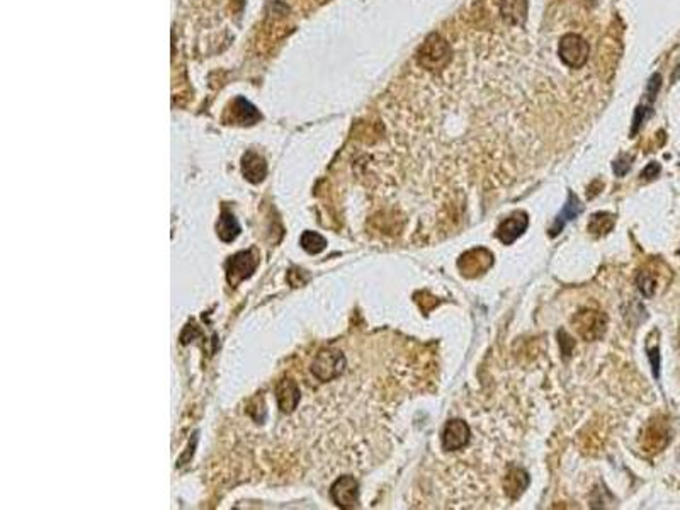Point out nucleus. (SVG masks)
<instances>
[{
  "label": "nucleus",
  "instance_id": "nucleus-1",
  "mask_svg": "<svg viewBox=\"0 0 680 510\" xmlns=\"http://www.w3.org/2000/svg\"><path fill=\"white\" fill-rule=\"evenodd\" d=\"M451 45L437 32L427 36L426 41L417 51V61H419L420 67L429 70V72H441L451 63Z\"/></svg>",
  "mask_w": 680,
  "mask_h": 510
},
{
  "label": "nucleus",
  "instance_id": "nucleus-2",
  "mask_svg": "<svg viewBox=\"0 0 680 510\" xmlns=\"http://www.w3.org/2000/svg\"><path fill=\"white\" fill-rule=\"evenodd\" d=\"M588 53H590V48L582 36L570 32L559 39L558 55L566 67L582 68L587 63Z\"/></svg>",
  "mask_w": 680,
  "mask_h": 510
},
{
  "label": "nucleus",
  "instance_id": "nucleus-15",
  "mask_svg": "<svg viewBox=\"0 0 680 510\" xmlns=\"http://www.w3.org/2000/svg\"><path fill=\"white\" fill-rule=\"evenodd\" d=\"M668 431L663 424L650 425L645 434V447L646 451H658L667 446Z\"/></svg>",
  "mask_w": 680,
  "mask_h": 510
},
{
  "label": "nucleus",
  "instance_id": "nucleus-6",
  "mask_svg": "<svg viewBox=\"0 0 680 510\" xmlns=\"http://www.w3.org/2000/svg\"><path fill=\"white\" fill-rule=\"evenodd\" d=\"M468 442H470V427L466 422L459 418L449 420L442 431V449L458 451L463 449Z\"/></svg>",
  "mask_w": 680,
  "mask_h": 510
},
{
  "label": "nucleus",
  "instance_id": "nucleus-21",
  "mask_svg": "<svg viewBox=\"0 0 680 510\" xmlns=\"http://www.w3.org/2000/svg\"><path fill=\"white\" fill-rule=\"evenodd\" d=\"M646 351H648L650 362H652L653 376L658 377L660 376V349H658V346H655V347H648Z\"/></svg>",
  "mask_w": 680,
  "mask_h": 510
},
{
  "label": "nucleus",
  "instance_id": "nucleus-20",
  "mask_svg": "<svg viewBox=\"0 0 680 510\" xmlns=\"http://www.w3.org/2000/svg\"><path fill=\"white\" fill-rule=\"evenodd\" d=\"M650 115H652V109H650V108H638V109H636L634 119H632L631 135H636V131L639 130V126H641L643 121H645L646 117H648Z\"/></svg>",
  "mask_w": 680,
  "mask_h": 510
},
{
  "label": "nucleus",
  "instance_id": "nucleus-16",
  "mask_svg": "<svg viewBox=\"0 0 680 510\" xmlns=\"http://www.w3.org/2000/svg\"><path fill=\"white\" fill-rule=\"evenodd\" d=\"M217 228H218L219 238H221L223 242L235 240L237 235L240 233L239 222H237V219L233 218V215H230V213H226V211L223 213L221 218H219Z\"/></svg>",
  "mask_w": 680,
  "mask_h": 510
},
{
  "label": "nucleus",
  "instance_id": "nucleus-10",
  "mask_svg": "<svg viewBox=\"0 0 680 510\" xmlns=\"http://www.w3.org/2000/svg\"><path fill=\"white\" fill-rule=\"evenodd\" d=\"M582 211H583V204L580 203V199L575 196V194L570 193L568 201H566L565 206H563L561 211H559V215L557 216V219H554V223L551 225V228H550L551 237H558V235L561 233V230L566 226V223H570L572 219H575Z\"/></svg>",
  "mask_w": 680,
  "mask_h": 510
},
{
  "label": "nucleus",
  "instance_id": "nucleus-11",
  "mask_svg": "<svg viewBox=\"0 0 680 510\" xmlns=\"http://www.w3.org/2000/svg\"><path fill=\"white\" fill-rule=\"evenodd\" d=\"M500 14L503 21L512 26H522L528 17V2L526 0H502Z\"/></svg>",
  "mask_w": 680,
  "mask_h": 510
},
{
  "label": "nucleus",
  "instance_id": "nucleus-8",
  "mask_svg": "<svg viewBox=\"0 0 680 510\" xmlns=\"http://www.w3.org/2000/svg\"><path fill=\"white\" fill-rule=\"evenodd\" d=\"M528 225H529L528 215H526V213H515V215H512L510 218H507L506 222L499 226V230H497V237H499V240L502 242V244L510 245L514 244V242L517 240L526 230H528Z\"/></svg>",
  "mask_w": 680,
  "mask_h": 510
},
{
  "label": "nucleus",
  "instance_id": "nucleus-3",
  "mask_svg": "<svg viewBox=\"0 0 680 510\" xmlns=\"http://www.w3.org/2000/svg\"><path fill=\"white\" fill-rule=\"evenodd\" d=\"M577 333L587 342L599 340L608 330V317L597 310H583L573 318Z\"/></svg>",
  "mask_w": 680,
  "mask_h": 510
},
{
  "label": "nucleus",
  "instance_id": "nucleus-14",
  "mask_svg": "<svg viewBox=\"0 0 680 510\" xmlns=\"http://www.w3.org/2000/svg\"><path fill=\"white\" fill-rule=\"evenodd\" d=\"M299 402V390L292 381H283L277 388V403H279L281 410L290 412L294 409Z\"/></svg>",
  "mask_w": 680,
  "mask_h": 510
},
{
  "label": "nucleus",
  "instance_id": "nucleus-23",
  "mask_svg": "<svg viewBox=\"0 0 680 510\" xmlns=\"http://www.w3.org/2000/svg\"><path fill=\"white\" fill-rule=\"evenodd\" d=\"M658 174H660V165L657 162H652L648 164V167L641 172V177L646 179V181H652V179H655Z\"/></svg>",
  "mask_w": 680,
  "mask_h": 510
},
{
  "label": "nucleus",
  "instance_id": "nucleus-12",
  "mask_svg": "<svg viewBox=\"0 0 680 510\" xmlns=\"http://www.w3.org/2000/svg\"><path fill=\"white\" fill-rule=\"evenodd\" d=\"M528 487H529L528 473L521 468H515V466L514 468H510L506 476V482H503V488H506V493L509 495L512 500L521 497Z\"/></svg>",
  "mask_w": 680,
  "mask_h": 510
},
{
  "label": "nucleus",
  "instance_id": "nucleus-5",
  "mask_svg": "<svg viewBox=\"0 0 680 510\" xmlns=\"http://www.w3.org/2000/svg\"><path fill=\"white\" fill-rule=\"evenodd\" d=\"M493 266V254L486 248H473L461 255L458 267L466 277H477Z\"/></svg>",
  "mask_w": 680,
  "mask_h": 510
},
{
  "label": "nucleus",
  "instance_id": "nucleus-24",
  "mask_svg": "<svg viewBox=\"0 0 680 510\" xmlns=\"http://www.w3.org/2000/svg\"><path fill=\"white\" fill-rule=\"evenodd\" d=\"M660 86H661V77L658 75H653L652 77V80H650V84H648V95H650V99H655V95L658 92V89H660Z\"/></svg>",
  "mask_w": 680,
  "mask_h": 510
},
{
  "label": "nucleus",
  "instance_id": "nucleus-4",
  "mask_svg": "<svg viewBox=\"0 0 680 510\" xmlns=\"http://www.w3.org/2000/svg\"><path fill=\"white\" fill-rule=\"evenodd\" d=\"M346 368V357L339 351H323L313 361L312 371L320 381H330L342 374Z\"/></svg>",
  "mask_w": 680,
  "mask_h": 510
},
{
  "label": "nucleus",
  "instance_id": "nucleus-7",
  "mask_svg": "<svg viewBox=\"0 0 680 510\" xmlns=\"http://www.w3.org/2000/svg\"><path fill=\"white\" fill-rule=\"evenodd\" d=\"M332 497L339 507L350 509L357 504V497H359V487L352 476H342V478L335 482L332 487Z\"/></svg>",
  "mask_w": 680,
  "mask_h": 510
},
{
  "label": "nucleus",
  "instance_id": "nucleus-18",
  "mask_svg": "<svg viewBox=\"0 0 680 510\" xmlns=\"http://www.w3.org/2000/svg\"><path fill=\"white\" fill-rule=\"evenodd\" d=\"M301 247L308 254H320L327 247V240L317 232H305L301 237Z\"/></svg>",
  "mask_w": 680,
  "mask_h": 510
},
{
  "label": "nucleus",
  "instance_id": "nucleus-22",
  "mask_svg": "<svg viewBox=\"0 0 680 510\" xmlns=\"http://www.w3.org/2000/svg\"><path fill=\"white\" fill-rule=\"evenodd\" d=\"M630 167H631V157L621 155L619 159L614 162V172H616V175H619V177H623V175L630 170Z\"/></svg>",
  "mask_w": 680,
  "mask_h": 510
},
{
  "label": "nucleus",
  "instance_id": "nucleus-13",
  "mask_svg": "<svg viewBox=\"0 0 680 510\" xmlns=\"http://www.w3.org/2000/svg\"><path fill=\"white\" fill-rule=\"evenodd\" d=\"M242 168H243V175L250 182L262 181V179L266 177V172H268V165H266L264 159L254 152H248L247 155L243 157Z\"/></svg>",
  "mask_w": 680,
  "mask_h": 510
},
{
  "label": "nucleus",
  "instance_id": "nucleus-17",
  "mask_svg": "<svg viewBox=\"0 0 680 510\" xmlns=\"http://www.w3.org/2000/svg\"><path fill=\"white\" fill-rule=\"evenodd\" d=\"M587 228L595 237L609 233L614 228V216L609 215V213H595L590 218V222H588Z\"/></svg>",
  "mask_w": 680,
  "mask_h": 510
},
{
  "label": "nucleus",
  "instance_id": "nucleus-9",
  "mask_svg": "<svg viewBox=\"0 0 680 510\" xmlns=\"http://www.w3.org/2000/svg\"><path fill=\"white\" fill-rule=\"evenodd\" d=\"M255 266H257V259H255L252 252H240V254H237L228 264L230 282L235 284V282L248 277L255 271Z\"/></svg>",
  "mask_w": 680,
  "mask_h": 510
},
{
  "label": "nucleus",
  "instance_id": "nucleus-19",
  "mask_svg": "<svg viewBox=\"0 0 680 510\" xmlns=\"http://www.w3.org/2000/svg\"><path fill=\"white\" fill-rule=\"evenodd\" d=\"M636 282H638V288H639V291H641L643 296H646V298H652V296L655 295L657 277L653 273H650V271H641L638 279H636Z\"/></svg>",
  "mask_w": 680,
  "mask_h": 510
}]
</instances>
